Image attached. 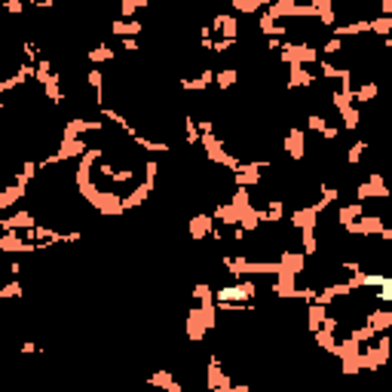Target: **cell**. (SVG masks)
<instances>
[{"label": "cell", "mask_w": 392, "mask_h": 392, "mask_svg": "<svg viewBox=\"0 0 392 392\" xmlns=\"http://www.w3.org/2000/svg\"><path fill=\"white\" fill-rule=\"evenodd\" d=\"M285 154L294 156V160H304L306 156V132L304 129H289V135H285Z\"/></svg>", "instance_id": "6da1fadb"}, {"label": "cell", "mask_w": 392, "mask_h": 392, "mask_svg": "<svg viewBox=\"0 0 392 392\" xmlns=\"http://www.w3.org/2000/svg\"><path fill=\"white\" fill-rule=\"evenodd\" d=\"M141 31H145V22H138V19H117L110 25V34L117 37H138Z\"/></svg>", "instance_id": "7a4b0ae2"}, {"label": "cell", "mask_w": 392, "mask_h": 392, "mask_svg": "<svg viewBox=\"0 0 392 392\" xmlns=\"http://www.w3.org/2000/svg\"><path fill=\"white\" fill-rule=\"evenodd\" d=\"M212 230H215L212 215H196V218H191V236L193 239H206Z\"/></svg>", "instance_id": "3957f363"}, {"label": "cell", "mask_w": 392, "mask_h": 392, "mask_svg": "<svg viewBox=\"0 0 392 392\" xmlns=\"http://www.w3.org/2000/svg\"><path fill=\"white\" fill-rule=\"evenodd\" d=\"M114 56H117V52L110 49L108 43H98V47H93V49L86 52V58H89V62H95V64H101V62H114Z\"/></svg>", "instance_id": "277c9868"}, {"label": "cell", "mask_w": 392, "mask_h": 392, "mask_svg": "<svg viewBox=\"0 0 392 392\" xmlns=\"http://www.w3.org/2000/svg\"><path fill=\"white\" fill-rule=\"evenodd\" d=\"M236 80H239V71L236 68H224V71H218V74H215V83H218L221 89L236 86Z\"/></svg>", "instance_id": "5b68a950"}, {"label": "cell", "mask_w": 392, "mask_h": 392, "mask_svg": "<svg viewBox=\"0 0 392 392\" xmlns=\"http://www.w3.org/2000/svg\"><path fill=\"white\" fill-rule=\"evenodd\" d=\"M260 6H264V0H233V10L245 12V16H248V12H258Z\"/></svg>", "instance_id": "8992f818"}, {"label": "cell", "mask_w": 392, "mask_h": 392, "mask_svg": "<svg viewBox=\"0 0 392 392\" xmlns=\"http://www.w3.org/2000/svg\"><path fill=\"white\" fill-rule=\"evenodd\" d=\"M19 294H25V285L19 282H10V285H3V289H0V297H19Z\"/></svg>", "instance_id": "52a82bcc"}, {"label": "cell", "mask_w": 392, "mask_h": 392, "mask_svg": "<svg viewBox=\"0 0 392 392\" xmlns=\"http://www.w3.org/2000/svg\"><path fill=\"white\" fill-rule=\"evenodd\" d=\"M6 10H10L12 16H22V12H25V3H22V0H6Z\"/></svg>", "instance_id": "ba28073f"}, {"label": "cell", "mask_w": 392, "mask_h": 392, "mask_svg": "<svg viewBox=\"0 0 392 392\" xmlns=\"http://www.w3.org/2000/svg\"><path fill=\"white\" fill-rule=\"evenodd\" d=\"M28 3H34V6H52L56 0H28Z\"/></svg>", "instance_id": "9c48e42d"}]
</instances>
